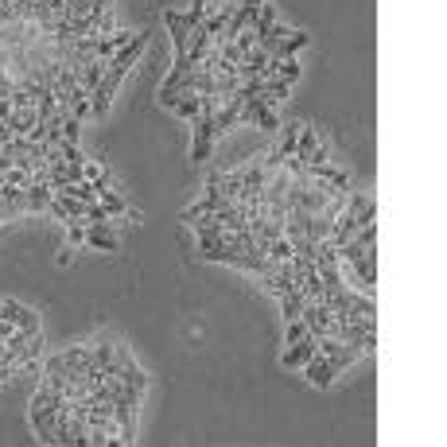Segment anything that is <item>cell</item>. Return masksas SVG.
Wrapping results in <instances>:
<instances>
[{
  "label": "cell",
  "mask_w": 447,
  "mask_h": 447,
  "mask_svg": "<svg viewBox=\"0 0 447 447\" xmlns=\"http://www.w3.org/2000/svg\"><path fill=\"white\" fill-rule=\"evenodd\" d=\"M242 125H257L264 132H280V117L272 113V105H264V97L257 94L242 105Z\"/></svg>",
  "instance_id": "6da1fadb"
},
{
  "label": "cell",
  "mask_w": 447,
  "mask_h": 447,
  "mask_svg": "<svg viewBox=\"0 0 447 447\" xmlns=\"http://www.w3.org/2000/svg\"><path fill=\"white\" fill-rule=\"evenodd\" d=\"M191 125H195L191 160H195V163H206V160H210V152H214V113H198Z\"/></svg>",
  "instance_id": "7a4b0ae2"
},
{
  "label": "cell",
  "mask_w": 447,
  "mask_h": 447,
  "mask_svg": "<svg viewBox=\"0 0 447 447\" xmlns=\"http://www.w3.org/2000/svg\"><path fill=\"white\" fill-rule=\"evenodd\" d=\"M0 319L16 323V330H23V335H39V316L23 308L20 300H0Z\"/></svg>",
  "instance_id": "3957f363"
},
{
  "label": "cell",
  "mask_w": 447,
  "mask_h": 447,
  "mask_svg": "<svg viewBox=\"0 0 447 447\" xmlns=\"http://www.w3.org/2000/svg\"><path fill=\"white\" fill-rule=\"evenodd\" d=\"M144 47H148V31H136V36H132L129 43L121 47V51L113 55V59H109V70H121V74H129V70H132V63H136L140 55H144Z\"/></svg>",
  "instance_id": "277c9868"
},
{
  "label": "cell",
  "mask_w": 447,
  "mask_h": 447,
  "mask_svg": "<svg viewBox=\"0 0 447 447\" xmlns=\"http://www.w3.org/2000/svg\"><path fill=\"white\" fill-rule=\"evenodd\" d=\"M343 210L350 214V218L358 222V226H377V203H374L370 195H362V191H358V195H350V203H346Z\"/></svg>",
  "instance_id": "5b68a950"
},
{
  "label": "cell",
  "mask_w": 447,
  "mask_h": 447,
  "mask_svg": "<svg viewBox=\"0 0 447 447\" xmlns=\"http://www.w3.org/2000/svg\"><path fill=\"white\" fill-rule=\"evenodd\" d=\"M303 377H308V382L311 385H319V389H330V382H335V370H330V362L327 358H323V354L316 350V354H311V358L308 362H303Z\"/></svg>",
  "instance_id": "8992f818"
},
{
  "label": "cell",
  "mask_w": 447,
  "mask_h": 447,
  "mask_svg": "<svg viewBox=\"0 0 447 447\" xmlns=\"http://www.w3.org/2000/svg\"><path fill=\"white\" fill-rule=\"evenodd\" d=\"M86 245L90 249H102V253H113L117 249V234H113L109 222H94V226H86Z\"/></svg>",
  "instance_id": "52a82bcc"
},
{
  "label": "cell",
  "mask_w": 447,
  "mask_h": 447,
  "mask_svg": "<svg viewBox=\"0 0 447 447\" xmlns=\"http://www.w3.org/2000/svg\"><path fill=\"white\" fill-rule=\"evenodd\" d=\"M316 350H319V343H316V338H311V335H303L300 343H292V346H288V350H284V358H280V366H288V370H300L303 362H308L311 354H316Z\"/></svg>",
  "instance_id": "ba28073f"
},
{
  "label": "cell",
  "mask_w": 447,
  "mask_h": 447,
  "mask_svg": "<svg viewBox=\"0 0 447 447\" xmlns=\"http://www.w3.org/2000/svg\"><path fill=\"white\" fill-rule=\"evenodd\" d=\"M276 300H280V316H284V323H288V319H300V311L308 308V292H303L300 284H296L292 292L276 296Z\"/></svg>",
  "instance_id": "9c48e42d"
},
{
  "label": "cell",
  "mask_w": 447,
  "mask_h": 447,
  "mask_svg": "<svg viewBox=\"0 0 447 447\" xmlns=\"http://www.w3.org/2000/svg\"><path fill=\"white\" fill-rule=\"evenodd\" d=\"M264 63H269V51L253 47V51L237 63V78H242V82H245V78H264Z\"/></svg>",
  "instance_id": "30bf717a"
},
{
  "label": "cell",
  "mask_w": 447,
  "mask_h": 447,
  "mask_svg": "<svg viewBox=\"0 0 447 447\" xmlns=\"http://www.w3.org/2000/svg\"><path fill=\"white\" fill-rule=\"evenodd\" d=\"M163 23H168V31H171L176 55H187V39H191V28L183 23V16H179V12H163Z\"/></svg>",
  "instance_id": "8fae6325"
},
{
  "label": "cell",
  "mask_w": 447,
  "mask_h": 447,
  "mask_svg": "<svg viewBox=\"0 0 447 447\" xmlns=\"http://www.w3.org/2000/svg\"><path fill=\"white\" fill-rule=\"evenodd\" d=\"M23 191H28V210H47V206H51V198H55V191H51V183H47V179H31Z\"/></svg>",
  "instance_id": "7c38bea8"
},
{
  "label": "cell",
  "mask_w": 447,
  "mask_h": 447,
  "mask_svg": "<svg viewBox=\"0 0 447 447\" xmlns=\"http://www.w3.org/2000/svg\"><path fill=\"white\" fill-rule=\"evenodd\" d=\"M0 203H4V214L12 218V214H23L28 210V191L23 187H0Z\"/></svg>",
  "instance_id": "4fadbf2b"
},
{
  "label": "cell",
  "mask_w": 447,
  "mask_h": 447,
  "mask_svg": "<svg viewBox=\"0 0 447 447\" xmlns=\"http://www.w3.org/2000/svg\"><path fill=\"white\" fill-rule=\"evenodd\" d=\"M171 113H179L183 121H195L198 113H203V94H179L176 102H171Z\"/></svg>",
  "instance_id": "5bb4252c"
},
{
  "label": "cell",
  "mask_w": 447,
  "mask_h": 447,
  "mask_svg": "<svg viewBox=\"0 0 447 447\" xmlns=\"http://www.w3.org/2000/svg\"><path fill=\"white\" fill-rule=\"evenodd\" d=\"M319 269V280H323V292H338V288H343V264L338 261H330V264H316ZM327 296H323V300H327Z\"/></svg>",
  "instance_id": "9a60e30c"
},
{
  "label": "cell",
  "mask_w": 447,
  "mask_h": 447,
  "mask_svg": "<svg viewBox=\"0 0 447 447\" xmlns=\"http://www.w3.org/2000/svg\"><path fill=\"white\" fill-rule=\"evenodd\" d=\"M94 191H97V203L105 206V214H109V218L125 214V198H121V195H113V191H109V183H94Z\"/></svg>",
  "instance_id": "2e32d148"
},
{
  "label": "cell",
  "mask_w": 447,
  "mask_h": 447,
  "mask_svg": "<svg viewBox=\"0 0 447 447\" xmlns=\"http://www.w3.org/2000/svg\"><path fill=\"white\" fill-rule=\"evenodd\" d=\"M308 31H292V36L288 39H280V47H276V59H296V55L303 51V47H308Z\"/></svg>",
  "instance_id": "e0dca14e"
},
{
  "label": "cell",
  "mask_w": 447,
  "mask_h": 447,
  "mask_svg": "<svg viewBox=\"0 0 447 447\" xmlns=\"http://www.w3.org/2000/svg\"><path fill=\"white\" fill-rule=\"evenodd\" d=\"M319 144H323V140L316 136V129H311V125H300V136H296V152H292V156H300V160L308 163V156L316 152Z\"/></svg>",
  "instance_id": "ac0fdd59"
},
{
  "label": "cell",
  "mask_w": 447,
  "mask_h": 447,
  "mask_svg": "<svg viewBox=\"0 0 447 447\" xmlns=\"http://www.w3.org/2000/svg\"><path fill=\"white\" fill-rule=\"evenodd\" d=\"M59 152H63V163H78V168H82V163L90 160V156L82 152L78 144H74V140H63V144H59Z\"/></svg>",
  "instance_id": "d6986e66"
},
{
  "label": "cell",
  "mask_w": 447,
  "mask_h": 447,
  "mask_svg": "<svg viewBox=\"0 0 447 447\" xmlns=\"http://www.w3.org/2000/svg\"><path fill=\"white\" fill-rule=\"evenodd\" d=\"M179 16H183V23L195 31V28H198V23H203L210 12H206V0H195V4H191V12H179Z\"/></svg>",
  "instance_id": "ffe728a7"
},
{
  "label": "cell",
  "mask_w": 447,
  "mask_h": 447,
  "mask_svg": "<svg viewBox=\"0 0 447 447\" xmlns=\"http://www.w3.org/2000/svg\"><path fill=\"white\" fill-rule=\"evenodd\" d=\"M296 136H300V121H296V125H284V136H280V148H276V152H280V156H292V152H296Z\"/></svg>",
  "instance_id": "44dd1931"
},
{
  "label": "cell",
  "mask_w": 447,
  "mask_h": 447,
  "mask_svg": "<svg viewBox=\"0 0 447 447\" xmlns=\"http://www.w3.org/2000/svg\"><path fill=\"white\" fill-rule=\"evenodd\" d=\"M276 78L296 82V78H300V63H296V59H280V63H276Z\"/></svg>",
  "instance_id": "7402d4cb"
},
{
  "label": "cell",
  "mask_w": 447,
  "mask_h": 447,
  "mask_svg": "<svg viewBox=\"0 0 447 447\" xmlns=\"http://www.w3.org/2000/svg\"><path fill=\"white\" fill-rule=\"evenodd\" d=\"M234 43H237V51H242V59H245V55H249L253 47H257V31H253V28L237 31V39H234Z\"/></svg>",
  "instance_id": "603a6c76"
},
{
  "label": "cell",
  "mask_w": 447,
  "mask_h": 447,
  "mask_svg": "<svg viewBox=\"0 0 447 447\" xmlns=\"http://www.w3.org/2000/svg\"><path fill=\"white\" fill-rule=\"evenodd\" d=\"M109 362H113V343H97V346H94V366L105 370Z\"/></svg>",
  "instance_id": "cb8c5ba5"
},
{
  "label": "cell",
  "mask_w": 447,
  "mask_h": 447,
  "mask_svg": "<svg viewBox=\"0 0 447 447\" xmlns=\"http://www.w3.org/2000/svg\"><path fill=\"white\" fill-rule=\"evenodd\" d=\"M303 335H308V323H303V319H288V335H284V343L292 346V343H300Z\"/></svg>",
  "instance_id": "d4e9b609"
},
{
  "label": "cell",
  "mask_w": 447,
  "mask_h": 447,
  "mask_svg": "<svg viewBox=\"0 0 447 447\" xmlns=\"http://www.w3.org/2000/svg\"><path fill=\"white\" fill-rule=\"evenodd\" d=\"M82 176H86L90 183H105V168H102L97 160H86V163H82Z\"/></svg>",
  "instance_id": "484cf974"
},
{
  "label": "cell",
  "mask_w": 447,
  "mask_h": 447,
  "mask_svg": "<svg viewBox=\"0 0 447 447\" xmlns=\"http://www.w3.org/2000/svg\"><path fill=\"white\" fill-rule=\"evenodd\" d=\"M94 222H109V214H105V206L97 203V198L86 203V226H94Z\"/></svg>",
  "instance_id": "4316f807"
},
{
  "label": "cell",
  "mask_w": 447,
  "mask_h": 447,
  "mask_svg": "<svg viewBox=\"0 0 447 447\" xmlns=\"http://www.w3.org/2000/svg\"><path fill=\"white\" fill-rule=\"evenodd\" d=\"M78 132H82L78 117H63V140H74V144H78Z\"/></svg>",
  "instance_id": "83f0119b"
},
{
  "label": "cell",
  "mask_w": 447,
  "mask_h": 447,
  "mask_svg": "<svg viewBox=\"0 0 447 447\" xmlns=\"http://www.w3.org/2000/svg\"><path fill=\"white\" fill-rule=\"evenodd\" d=\"M16 113V105H12V97H0V121L8 125V117Z\"/></svg>",
  "instance_id": "f1b7e54d"
},
{
  "label": "cell",
  "mask_w": 447,
  "mask_h": 447,
  "mask_svg": "<svg viewBox=\"0 0 447 447\" xmlns=\"http://www.w3.org/2000/svg\"><path fill=\"white\" fill-rule=\"evenodd\" d=\"M16 335V323H8V319H0V343H8V338Z\"/></svg>",
  "instance_id": "f546056e"
},
{
  "label": "cell",
  "mask_w": 447,
  "mask_h": 447,
  "mask_svg": "<svg viewBox=\"0 0 447 447\" xmlns=\"http://www.w3.org/2000/svg\"><path fill=\"white\" fill-rule=\"evenodd\" d=\"M12 90H16V86H12V82H8V74L0 70V97H12Z\"/></svg>",
  "instance_id": "4dcf8cb0"
},
{
  "label": "cell",
  "mask_w": 447,
  "mask_h": 447,
  "mask_svg": "<svg viewBox=\"0 0 447 447\" xmlns=\"http://www.w3.org/2000/svg\"><path fill=\"white\" fill-rule=\"evenodd\" d=\"M66 234H70V242H86V230H82V226H78V222H74V226H70V230H66Z\"/></svg>",
  "instance_id": "1f68e13d"
},
{
  "label": "cell",
  "mask_w": 447,
  "mask_h": 447,
  "mask_svg": "<svg viewBox=\"0 0 447 447\" xmlns=\"http://www.w3.org/2000/svg\"><path fill=\"white\" fill-rule=\"evenodd\" d=\"M16 374V366H8V362H0V385H4L8 382V377H12Z\"/></svg>",
  "instance_id": "d6a6232c"
},
{
  "label": "cell",
  "mask_w": 447,
  "mask_h": 447,
  "mask_svg": "<svg viewBox=\"0 0 447 447\" xmlns=\"http://www.w3.org/2000/svg\"><path fill=\"white\" fill-rule=\"evenodd\" d=\"M8 140H12V129H8V125H4V121H0V148H4V144H8Z\"/></svg>",
  "instance_id": "836d02e7"
},
{
  "label": "cell",
  "mask_w": 447,
  "mask_h": 447,
  "mask_svg": "<svg viewBox=\"0 0 447 447\" xmlns=\"http://www.w3.org/2000/svg\"><path fill=\"white\" fill-rule=\"evenodd\" d=\"M113 8V0H94V12H109Z\"/></svg>",
  "instance_id": "e575fe53"
},
{
  "label": "cell",
  "mask_w": 447,
  "mask_h": 447,
  "mask_svg": "<svg viewBox=\"0 0 447 447\" xmlns=\"http://www.w3.org/2000/svg\"><path fill=\"white\" fill-rule=\"evenodd\" d=\"M253 4H264V0H253Z\"/></svg>",
  "instance_id": "d590c367"
}]
</instances>
